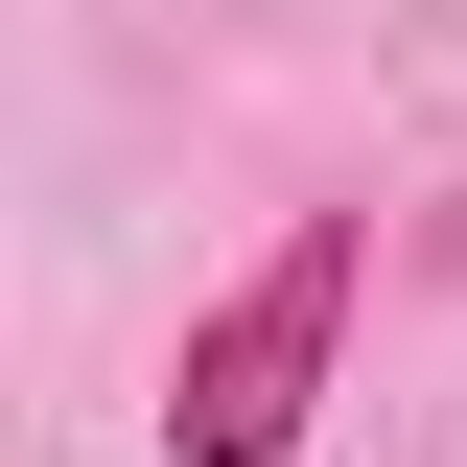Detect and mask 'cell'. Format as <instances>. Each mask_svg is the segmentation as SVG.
<instances>
[{
  "instance_id": "1",
  "label": "cell",
  "mask_w": 467,
  "mask_h": 467,
  "mask_svg": "<svg viewBox=\"0 0 467 467\" xmlns=\"http://www.w3.org/2000/svg\"><path fill=\"white\" fill-rule=\"evenodd\" d=\"M350 281H374V234H350V211H304L281 257H257V281L164 350V467H304L327 350H350Z\"/></svg>"
}]
</instances>
